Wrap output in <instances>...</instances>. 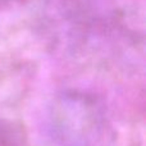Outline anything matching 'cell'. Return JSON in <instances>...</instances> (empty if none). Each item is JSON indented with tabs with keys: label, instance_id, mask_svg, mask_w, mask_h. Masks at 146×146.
Instances as JSON below:
<instances>
[{
	"label": "cell",
	"instance_id": "cell-1",
	"mask_svg": "<svg viewBox=\"0 0 146 146\" xmlns=\"http://www.w3.org/2000/svg\"><path fill=\"white\" fill-rule=\"evenodd\" d=\"M101 110L94 99L81 94L64 95L53 111V129L64 146H87L98 135Z\"/></svg>",
	"mask_w": 146,
	"mask_h": 146
}]
</instances>
